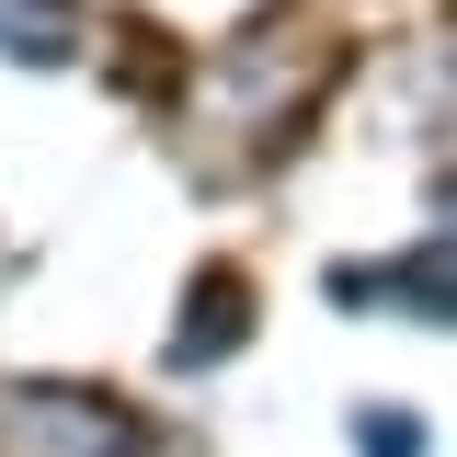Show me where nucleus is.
Masks as SVG:
<instances>
[{"mask_svg": "<svg viewBox=\"0 0 457 457\" xmlns=\"http://www.w3.org/2000/svg\"><path fill=\"white\" fill-rule=\"evenodd\" d=\"M320 69H332V46L309 23H263V35L218 46L195 69V161L240 171V161H263V149H286L297 114H309V92H320Z\"/></svg>", "mask_w": 457, "mask_h": 457, "instance_id": "nucleus-1", "label": "nucleus"}, {"mask_svg": "<svg viewBox=\"0 0 457 457\" xmlns=\"http://www.w3.org/2000/svg\"><path fill=\"white\" fill-rule=\"evenodd\" d=\"M0 457H149V423L104 389H0Z\"/></svg>", "mask_w": 457, "mask_h": 457, "instance_id": "nucleus-2", "label": "nucleus"}, {"mask_svg": "<svg viewBox=\"0 0 457 457\" xmlns=\"http://www.w3.org/2000/svg\"><path fill=\"white\" fill-rule=\"evenodd\" d=\"M0 46L12 57H80V0H0Z\"/></svg>", "mask_w": 457, "mask_h": 457, "instance_id": "nucleus-3", "label": "nucleus"}]
</instances>
